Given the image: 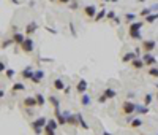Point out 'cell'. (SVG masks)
Returning <instances> with one entry per match:
<instances>
[{"label": "cell", "mask_w": 158, "mask_h": 135, "mask_svg": "<svg viewBox=\"0 0 158 135\" xmlns=\"http://www.w3.org/2000/svg\"><path fill=\"white\" fill-rule=\"evenodd\" d=\"M46 124H48V119L44 116H41V118H38V119L32 121V129H33V132H35L37 135H41L43 129L46 127Z\"/></svg>", "instance_id": "obj_1"}, {"label": "cell", "mask_w": 158, "mask_h": 135, "mask_svg": "<svg viewBox=\"0 0 158 135\" xmlns=\"http://www.w3.org/2000/svg\"><path fill=\"white\" fill-rule=\"evenodd\" d=\"M136 108H138V105L134 102H131V100H127V102H123V105H122V111H123V115H127V116L134 115L136 113Z\"/></svg>", "instance_id": "obj_2"}, {"label": "cell", "mask_w": 158, "mask_h": 135, "mask_svg": "<svg viewBox=\"0 0 158 135\" xmlns=\"http://www.w3.org/2000/svg\"><path fill=\"white\" fill-rule=\"evenodd\" d=\"M21 49H22L24 53H32L33 49H35V43H33L32 37H27V38H25V41L21 44Z\"/></svg>", "instance_id": "obj_3"}, {"label": "cell", "mask_w": 158, "mask_h": 135, "mask_svg": "<svg viewBox=\"0 0 158 135\" xmlns=\"http://www.w3.org/2000/svg\"><path fill=\"white\" fill-rule=\"evenodd\" d=\"M142 60H144V64L149 65V67H155L157 65V57L154 54H150V53H144Z\"/></svg>", "instance_id": "obj_4"}, {"label": "cell", "mask_w": 158, "mask_h": 135, "mask_svg": "<svg viewBox=\"0 0 158 135\" xmlns=\"http://www.w3.org/2000/svg\"><path fill=\"white\" fill-rule=\"evenodd\" d=\"M157 48V41L155 40H144L142 41V49L144 53H152Z\"/></svg>", "instance_id": "obj_5"}, {"label": "cell", "mask_w": 158, "mask_h": 135, "mask_svg": "<svg viewBox=\"0 0 158 135\" xmlns=\"http://www.w3.org/2000/svg\"><path fill=\"white\" fill-rule=\"evenodd\" d=\"M87 87H89V84H87V81L84 80V78H81V80L78 81V84H76V91H78V94H79V95L86 94Z\"/></svg>", "instance_id": "obj_6"}, {"label": "cell", "mask_w": 158, "mask_h": 135, "mask_svg": "<svg viewBox=\"0 0 158 135\" xmlns=\"http://www.w3.org/2000/svg\"><path fill=\"white\" fill-rule=\"evenodd\" d=\"M44 78V70H41V69H38V70H35L33 72V76L30 78V81L32 83H35V84H40L41 83V80Z\"/></svg>", "instance_id": "obj_7"}, {"label": "cell", "mask_w": 158, "mask_h": 135, "mask_svg": "<svg viewBox=\"0 0 158 135\" xmlns=\"http://www.w3.org/2000/svg\"><path fill=\"white\" fill-rule=\"evenodd\" d=\"M65 119H66V124H70V126H78L79 122H78V116L76 115H73L70 113V111H65Z\"/></svg>", "instance_id": "obj_8"}, {"label": "cell", "mask_w": 158, "mask_h": 135, "mask_svg": "<svg viewBox=\"0 0 158 135\" xmlns=\"http://www.w3.org/2000/svg\"><path fill=\"white\" fill-rule=\"evenodd\" d=\"M84 13H86L87 18H95L97 16V7L95 5H87V7H84Z\"/></svg>", "instance_id": "obj_9"}, {"label": "cell", "mask_w": 158, "mask_h": 135, "mask_svg": "<svg viewBox=\"0 0 158 135\" xmlns=\"http://www.w3.org/2000/svg\"><path fill=\"white\" fill-rule=\"evenodd\" d=\"M37 29H38V24L35 21H32V22H29V24L25 26V35H29V37H32L33 33L37 32Z\"/></svg>", "instance_id": "obj_10"}, {"label": "cell", "mask_w": 158, "mask_h": 135, "mask_svg": "<svg viewBox=\"0 0 158 135\" xmlns=\"http://www.w3.org/2000/svg\"><path fill=\"white\" fill-rule=\"evenodd\" d=\"M142 26H144V22H141V21H134L130 24V30L128 33H133V32H141V29H142Z\"/></svg>", "instance_id": "obj_11"}, {"label": "cell", "mask_w": 158, "mask_h": 135, "mask_svg": "<svg viewBox=\"0 0 158 135\" xmlns=\"http://www.w3.org/2000/svg\"><path fill=\"white\" fill-rule=\"evenodd\" d=\"M54 115H55V119L59 121V124L60 126H63L66 124V119H65V115L60 111V108H54Z\"/></svg>", "instance_id": "obj_12"}, {"label": "cell", "mask_w": 158, "mask_h": 135, "mask_svg": "<svg viewBox=\"0 0 158 135\" xmlns=\"http://www.w3.org/2000/svg\"><path fill=\"white\" fill-rule=\"evenodd\" d=\"M33 72H35V70L32 69V65H27L25 69L21 72V75H22V78H24V80H30V78L33 76Z\"/></svg>", "instance_id": "obj_13"}, {"label": "cell", "mask_w": 158, "mask_h": 135, "mask_svg": "<svg viewBox=\"0 0 158 135\" xmlns=\"http://www.w3.org/2000/svg\"><path fill=\"white\" fill-rule=\"evenodd\" d=\"M25 38H27V37L24 35V33H19V32L13 33V40H14V43H16V44H19V46L25 41Z\"/></svg>", "instance_id": "obj_14"}, {"label": "cell", "mask_w": 158, "mask_h": 135, "mask_svg": "<svg viewBox=\"0 0 158 135\" xmlns=\"http://www.w3.org/2000/svg\"><path fill=\"white\" fill-rule=\"evenodd\" d=\"M131 65H133V69L141 70V69H142V67H144L145 64H144L142 57H136V59H133V60H131Z\"/></svg>", "instance_id": "obj_15"}, {"label": "cell", "mask_w": 158, "mask_h": 135, "mask_svg": "<svg viewBox=\"0 0 158 135\" xmlns=\"http://www.w3.org/2000/svg\"><path fill=\"white\" fill-rule=\"evenodd\" d=\"M24 105L27 106V108H33L35 105H38L37 97H25V99H24Z\"/></svg>", "instance_id": "obj_16"}, {"label": "cell", "mask_w": 158, "mask_h": 135, "mask_svg": "<svg viewBox=\"0 0 158 135\" xmlns=\"http://www.w3.org/2000/svg\"><path fill=\"white\" fill-rule=\"evenodd\" d=\"M103 95H104V97L109 100V99H114V97H117V92H116L112 87H106L104 91H103Z\"/></svg>", "instance_id": "obj_17"}, {"label": "cell", "mask_w": 158, "mask_h": 135, "mask_svg": "<svg viewBox=\"0 0 158 135\" xmlns=\"http://www.w3.org/2000/svg\"><path fill=\"white\" fill-rule=\"evenodd\" d=\"M136 57H138L136 53H134V51H130V53H127V54L122 57V62L128 64V62H131V60H133V59H136Z\"/></svg>", "instance_id": "obj_18"}, {"label": "cell", "mask_w": 158, "mask_h": 135, "mask_svg": "<svg viewBox=\"0 0 158 135\" xmlns=\"http://www.w3.org/2000/svg\"><path fill=\"white\" fill-rule=\"evenodd\" d=\"M52 86H54V89H57V91H63V89L66 87V86H65V83L62 81L60 78H55L54 83H52Z\"/></svg>", "instance_id": "obj_19"}, {"label": "cell", "mask_w": 158, "mask_h": 135, "mask_svg": "<svg viewBox=\"0 0 158 135\" xmlns=\"http://www.w3.org/2000/svg\"><path fill=\"white\" fill-rule=\"evenodd\" d=\"M76 116H78V122H79V126H81L84 130H89L90 127H89V124L86 122V119H84V116H82L81 113H76Z\"/></svg>", "instance_id": "obj_20"}, {"label": "cell", "mask_w": 158, "mask_h": 135, "mask_svg": "<svg viewBox=\"0 0 158 135\" xmlns=\"http://www.w3.org/2000/svg\"><path fill=\"white\" fill-rule=\"evenodd\" d=\"M81 103H82V106H89L90 103H92V99H90L89 94H82L81 95Z\"/></svg>", "instance_id": "obj_21"}, {"label": "cell", "mask_w": 158, "mask_h": 135, "mask_svg": "<svg viewBox=\"0 0 158 135\" xmlns=\"http://www.w3.org/2000/svg\"><path fill=\"white\" fill-rule=\"evenodd\" d=\"M128 122H130V126H131L133 129H136V127H141V126H142V121H141L139 118H133V119H130Z\"/></svg>", "instance_id": "obj_22"}, {"label": "cell", "mask_w": 158, "mask_h": 135, "mask_svg": "<svg viewBox=\"0 0 158 135\" xmlns=\"http://www.w3.org/2000/svg\"><path fill=\"white\" fill-rule=\"evenodd\" d=\"M157 19H158V11H157V13L149 14V16H145V22H147V24H154Z\"/></svg>", "instance_id": "obj_23"}, {"label": "cell", "mask_w": 158, "mask_h": 135, "mask_svg": "<svg viewBox=\"0 0 158 135\" xmlns=\"http://www.w3.org/2000/svg\"><path fill=\"white\" fill-rule=\"evenodd\" d=\"M136 113H138V115H147V113H149V106H147V105H138Z\"/></svg>", "instance_id": "obj_24"}, {"label": "cell", "mask_w": 158, "mask_h": 135, "mask_svg": "<svg viewBox=\"0 0 158 135\" xmlns=\"http://www.w3.org/2000/svg\"><path fill=\"white\" fill-rule=\"evenodd\" d=\"M106 14H108V13H106V10H104V8H101V10L98 11V13H97V16H95V18H93V19H95V22H100V21L103 19Z\"/></svg>", "instance_id": "obj_25"}, {"label": "cell", "mask_w": 158, "mask_h": 135, "mask_svg": "<svg viewBox=\"0 0 158 135\" xmlns=\"http://www.w3.org/2000/svg\"><path fill=\"white\" fill-rule=\"evenodd\" d=\"M49 102L52 103L54 108H60V100L55 97V95H49Z\"/></svg>", "instance_id": "obj_26"}, {"label": "cell", "mask_w": 158, "mask_h": 135, "mask_svg": "<svg viewBox=\"0 0 158 135\" xmlns=\"http://www.w3.org/2000/svg\"><path fill=\"white\" fill-rule=\"evenodd\" d=\"M35 97H37L38 106H44V103H46V100H44V95H43V94H35Z\"/></svg>", "instance_id": "obj_27"}, {"label": "cell", "mask_w": 158, "mask_h": 135, "mask_svg": "<svg viewBox=\"0 0 158 135\" xmlns=\"http://www.w3.org/2000/svg\"><path fill=\"white\" fill-rule=\"evenodd\" d=\"M152 13H155V11L152 10V7H149V8H142V10H141V16H144V18H145V16H149V14H152Z\"/></svg>", "instance_id": "obj_28"}, {"label": "cell", "mask_w": 158, "mask_h": 135, "mask_svg": "<svg viewBox=\"0 0 158 135\" xmlns=\"http://www.w3.org/2000/svg\"><path fill=\"white\" fill-rule=\"evenodd\" d=\"M147 73L150 76H154V78H158V67H150Z\"/></svg>", "instance_id": "obj_29"}, {"label": "cell", "mask_w": 158, "mask_h": 135, "mask_svg": "<svg viewBox=\"0 0 158 135\" xmlns=\"http://www.w3.org/2000/svg\"><path fill=\"white\" fill-rule=\"evenodd\" d=\"M25 89V84H22V83H14L13 84V91H24Z\"/></svg>", "instance_id": "obj_30"}, {"label": "cell", "mask_w": 158, "mask_h": 135, "mask_svg": "<svg viewBox=\"0 0 158 135\" xmlns=\"http://www.w3.org/2000/svg\"><path fill=\"white\" fill-rule=\"evenodd\" d=\"M46 126L52 127V129H57V126H60V124H59L57 119H48V124H46Z\"/></svg>", "instance_id": "obj_31"}, {"label": "cell", "mask_w": 158, "mask_h": 135, "mask_svg": "<svg viewBox=\"0 0 158 135\" xmlns=\"http://www.w3.org/2000/svg\"><path fill=\"white\" fill-rule=\"evenodd\" d=\"M152 100H154V95H152V94H145V95H144V105L149 106Z\"/></svg>", "instance_id": "obj_32"}, {"label": "cell", "mask_w": 158, "mask_h": 135, "mask_svg": "<svg viewBox=\"0 0 158 135\" xmlns=\"http://www.w3.org/2000/svg\"><path fill=\"white\" fill-rule=\"evenodd\" d=\"M44 135H55V129L46 126V127H44Z\"/></svg>", "instance_id": "obj_33"}, {"label": "cell", "mask_w": 158, "mask_h": 135, "mask_svg": "<svg viewBox=\"0 0 158 135\" xmlns=\"http://www.w3.org/2000/svg\"><path fill=\"white\" fill-rule=\"evenodd\" d=\"M125 19H127L128 22H134V19H136V14H134V13H127V14H125Z\"/></svg>", "instance_id": "obj_34"}, {"label": "cell", "mask_w": 158, "mask_h": 135, "mask_svg": "<svg viewBox=\"0 0 158 135\" xmlns=\"http://www.w3.org/2000/svg\"><path fill=\"white\" fill-rule=\"evenodd\" d=\"M5 75H7V78H8V80H13V76L16 75V72H14L13 69H8L7 72H5Z\"/></svg>", "instance_id": "obj_35"}, {"label": "cell", "mask_w": 158, "mask_h": 135, "mask_svg": "<svg viewBox=\"0 0 158 135\" xmlns=\"http://www.w3.org/2000/svg\"><path fill=\"white\" fill-rule=\"evenodd\" d=\"M130 37H131L133 40H142V35H141V32H133V33H130Z\"/></svg>", "instance_id": "obj_36"}, {"label": "cell", "mask_w": 158, "mask_h": 135, "mask_svg": "<svg viewBox=\"0 0 158 135\" xmlns=\"http://www.w3.org/2000/svg\"><path fill=\"white\" fill-rule=\"evenodd\" d=\"M11 43H14V40H13V38H10V40H3V41H2V48H3V49H7Z\"/></svg>", "instance_id": "obj_37"}, {"label": "cell", "mask_w": 158, "mask_h": 135, "mask_svg": "<svg viewBox=\"0 0 158 135\" xmlns=\"http://www.w3.org/2000/svg\"><path fill=\"white\" fill-rule=\"evenodd\" d=\"M68 5H70V8H71V10H78V8H79L78 2H75V0H71V2H70Z\"/></svg>", "instance_id": "obj_38"}, {"label": "cell", "mask_w": 158, "mask_h": 135, "mask_svg": "<svg viewBox=\"0 0 158 135\" xmlns=\"http://www.w3.org/2000/svg\"><path fill=\"white\" fill-rule=\"evenodd\" d=\"M70 30H71V33H73V37H76V35H78V33H76V29H75V26H73L71 22H70Z\"/></svg>", "instance_id": "obj_39"}, {"label": "cell", "mask_w": 158, "mask_h": 135, "mask_svg": "<svg viewBox=\"0 0 158 135\" xmlns=\"http://www.w3.org/2000/svg\"><path fill=\"white\" fill-rule=\"evenodd\" d=\"M106 16H108V19H114V18H116V13H114V11H109Z\"/></svg>", "instance_id": "obj_40"}, {"label": "cell", "mask_w": 158, "mask_h": 135, "mask_svg": "<svg viewBox=\"0 0 158 135\" xmlns=\"http://www.w3.org/2000/svg\"><path fill=\"white\" fill-rule=\"evenodd\" d=\"M106 100H108V99H106V97H104V95H103V94H101V95H100V99H98V102H100V103H104V102H106Z\"/></svg>", "instance_id": "obj_41"}, {"label": "cell", "mask_w": 158, "mask_h": 135, "mask_svg": "<svg viewBox=\"0 0 158 135\" xmlns=\"http://www.w3.org/2000/svg\"><path fill=\"white\" fill-rule=\"evenodd\" d=\"M127 99H128V100H133V99H134V92H128V94H127Z\"/></svg>", "instance_id": "obj_42"}, {"label": "cell", "mask_w": 158, "mask_h": 135, "mask_svg": "<svg viewBox=\"0 0 158 135\" xmlns=\"http://www.w3.org/2000/svg\"><path fill=\"white\" fill-rule=\"evenodd\" d=\"M40 60L41 62H52V59H49V57H40Z\"/></svg>", "instance_id": "obj_43"}, {"label": "cell", "mask_w": 158, "mask_h": 135, "mask_svg": "<svg viewBox=\"0 0 158 135\" xmlns=\"http://www.w3.org/2000/svg\"><path fill=\"white\" fill-rule=\"evenodd\" d=\"M57 2H59V3H62V5H66V3H70L71 0H57Z\"/></svg>", "instance_id": "obj_44"}, {"label": "cell", "mask_w": 158, "mask_h": 135, "mask_svg": "<svg viewBox=\"0 0 158 135\" xmlns=\"http://www.w3.org/2000/svg\"><path fill=\"white\" fill-rule=\"evenodd\" d=\"M70 91H71V87H70V86H66V87L63 89V92H65L66 95H68V94H70Z\"/></svg>", "instance_id": "obj_45"}, {"label": "cell", "mask_w": 158, "mask_h": 135, "mask_svg": "<svg viewBox=\"0 0 158 135\" xmlns=\"http://www.w3.org/2000/svg\"><path fill=\"white\" fill-rule=\"evenodd\" d=\"M112 21H114V24H120V18H117V16H116V18L112 19Z\"/></svg>", "instance_id": "obj_46"}, {"label": "cell", "mask_w": 158, "mask_h": 135, "mask_svg": "<svg viewBox=\"0 0 158 135\" xmlns=\"http://www.w3.org/2000/svg\"><path fill=\"white\" fill-rule=\"evenodd\" d=\"M152 10H154V11H155V13H157V11H158V3H155V5H152Z\"/></svg>", "instance_id": "obj_47"}, {"label": "cell", "mask_w": 158, "mask_h": 135, "mask_svg": "<svg viewBox=\"0 0 158 135\" xmlns=\"http://www.w3.org/2000/svg\"><path fill=\"white\" fill-rule=\"evenodd\" d=\"M46 30L51 32V33H57V30H54V29H51V27H46Z\"/></svg>", "instance_id": "obj_48"}, {"label": "cell", "mask_w": 158, "mask_h": 135, "mask_svg": "<svg viewBox=\"0 0 158 135\" xmlns=\"http://www.w3.org/2000/svg\"><path fill=\"white\" fill-rule=\"evenodd\" d=\"M134 53H136V56H139L141 54V48H136V49H134Z\"/></svg>", "instance_id": "obj_49"}, {"label": "cell", "mask_w": 158, "mask_h": 135, "mask_svg": "<svg viewBox=\"0 0 158 135\" xmlns=\"http://www.w3.org/2000/svg\"><path fill=\"white\" fill-rule=\"evenodd\" d=\"M101 135H112V133H111V132H108V130H104V132L101 133Z\"/></svg>", "instance_id": "obj_50"}, {"label": "cell", "mask_w": 158, "mask_h": 135, "mask_svg": "<svg viewBox=\"0 0 158 135\" xmlns=\"http://www.w3.org/2000/svg\"><path fill=\"white\" fill-rule=\"evenodd\" d=\"M11 2H13L14 5H19V0H11Z\"/></svg>", "instance_id": "obj_51"}, {"label": "cell", "mask_w": 158, "mask_h": 135, "mask_svg": "<svg viewBox=\"0 0 158 135\" xmlns=\"http://www.w3.org/2000/svg\"><path fill=\"white\" fill-rule=\"evenodd\" d=\"M157 99H158V84H157Z\"/></svg>", "instance_id": "obj_52"}, {"label": "cell", "mask_w": 158, "mask_h": 135, "mask_svg": "<svg viewBox=\"0 0 158 135\" xmlns=\"http://www.w3.org/2000/svg\"><path fill=\"white\" fill-rule=\"evenodd\" d=\"M138 2H141V3H142V2H145V0H138Z\"/></svg>", "instance_id": "obj_53"}, {"label": "cell", "mask_w": 158, "mask_h": 135, "mask_svg": "<svg viewBox=\"0 0 158 135\" xmlns=\"http://www.w3.org/2000/svg\"><path fill=\"white\" fill-rule=\"evenodd\" d=\"M111 2H118V0H111Z\"/></svg>", "instance_id": "obj_54"}, {"label": "cell", "mask_w": 158, "mask_h": 135, "mask_svg": "<svg viewBox=\"0 0 158 135\" xmlns=\"http://www.w3.org/2000/svg\"><path fill=\"white\" fill-rule=\"evenodd\" d=\"M103 2H111V0H103Z\"/></svg>", "instance_id": "obj_55"}, {"label": "cell", "mask_w": 158, "mask_h": 135, "mask_svg": "<svg viewBox=\"0 0 158 135\" xmlns=\"http://www.w3.org/2000/svg\"><path fill=\"white\" fill-rule=\"evenodd\" d=\"M51 2H55V0H51Z\"/></svg>", "instance_id": "obj_56"}]
</instances>
